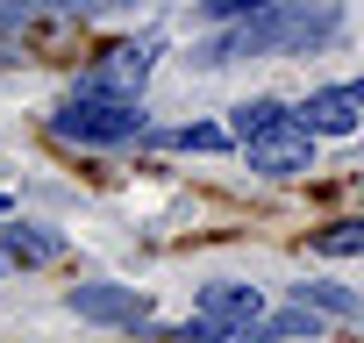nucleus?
Masks as SVG:
<instances>
[{"mask_svg": "<svg viewBox=\"0 0 364 343\" xmlns=\"http://www.w3.org/2000/svg\"><path fill=\"white\" fill-rule=\"evenodd\" d=\"M257 315H264V293H257V286H243V279H215V286H200V322H215L229 343H236Z\"/></svg>", "mask_w": 364, "mask_h": 343, "instance_id": "6", "label": "nucleus"}, {"mask_svg": "<svg viewBox=\"0 0 364 343\" xmlns=\"http://www.w3.org/2000/svg\"><path fill=\"white\" fill-rule=\"evenodd\" d=\"M0 208H8V194H0Z\"/></svg>", "mask_w": 364, "mask_h": 343, "instance_id": "13", "label": "nucleus"}, {"mask_svg": "<svg viewBox=\"0 0 364 343\" xmlns=\"http://www.w3.org/2000/svg\"><path fill=\"white\" fill-rule=\"evenodd\" d=\"M150 58H157V43H150V36H143V43H114V51H107L79 86H86V93H122V100H136V93H143V79H150Z\"/></svg>", "mask_w": 364, "mask_h": 343, "instance_id": "5", "label": "nucleus"}, {"mask_svg": "<svg viewBox=\"0 0 364 343\" xmlns=\"http://www.w3.org/2000/svg\"><path fill=\"white\" fill-rule=\"evenodd\" d=\"M193 8H200L208 22H243V15H257V8H272V0H193Z\"/></svg>", "mask_w": 364, "mask_h": 343, "instance_id": "12", "label": "nucleus"}, {"mask_svg": "<svg viewBox=\"0 0 364 343\" xmlns=\"http://www.w3.org/2000/svg\"><path fill=\"white\" fill-rule=\"evenodd\" d=\"M164 143H178V150H222V143H236V136L215 129V122H186V129H171Z\"/></svg>", "mask_w": 364, "mask_h": 343, "instance_id": "11", "label": "nucleus"}, {"mask_svg": "<svg viewBox=\"0 0 364 343\" xmlns=\"http://www.w3.org/2000/svg\"><path fill=\"white\" fill-rule=\"evenodd\" d=\"M357 115H364V79H350V86H321V93L300 100V122H307L314 136H350Z\"/></svg>", "mask_w": 364, "mask_h": 343, "instance_id": "7", "label": "nucleus"}, {"mask_svg": "<svg viewBox=\"0 0 364 343\" xmlns=\"http://www.w3.org/2000/svg\"><path fill=\"white\" fill-rule=\"evenodd\" d=\"M293 300H307V307H321V315H364V293H343V286H328V279L293 286Z\"/></svg>", "mask_w": 364, "mask_h": 343, "instance_id": "9", "label": "nucleus"}, {"mask_svg": "<svg viewBox=\"0 0 364 343\" xmlns=\"http://www.w3.org/2000/svg\"><path fill=\"white\" fill-rule=\"evenodd\" d=\"M50 129L65 136V143H129V136H143V100H122V93H72L58 115H50Z\"/></svg>", "mask_w": 364, "mask_h": 343, "instance_id": "2", "label": "nucleus"}, {"mask_svg": "<svg viewBox=\"0 0 364 343\" xmlns=\"http://www.w3.org/2000/svg\"><path fill=\"white\" fill-rule=\"evenodd\" d=\"M50 258H65V236L58 229L0 222V272H29V265H50Z\"/></svg>", "mask_w": 364, "mask_h": 343, "instance_id": "8", "label": "nucleus"}, {"mask_svg": "<svg viewBox=\"0 0 364 343\" xmlns=\"http://www.w3.org/2000/svg\"><path fill=\"white\" fill-rule=\"evenodd\" d=\"M65 307H72V315H86V322H107V329H143V322H150V300H143L136 286H107V279L72 286V293H65Z\"/></svg>", "mask_w": 364, "mask_h": 343, "instance_id": "4", "label": "nucleus"}, {"mask_svg": "<svg viewBox=\"0 0 364 343\" xmlns=\"http://www.w3.org/2000/svg\"><path fill=\"white\" fill-rule=\"evenodd\" d=\"M314 250H328V258H364V222H336V229H314Z\"/></svg>", "mask_w": 364, "mask_h": 343, "instance_id": "10", "label": "nucleus"}, {"mask_svg": "<svg viewBox=\"0 0 364 343\" xmlns=\"http://www.w3.org/2000/svg\"><path fill=\"white\" fill-rule=\"evenodd\" d=\"M336 36V8L328 0H272V8L222 22L193 58L200 65H236V58H279V51H314Z\"/></svg>", "mask_w": 364, "mask_h": 343, "instance_id": "1", "label": "nucleus"}, {"mask_svg": "<svg viewBox=\"0 0 364 343\" xmlns=\"http://www.w3.org/2000/svg\"><path fill=\"white\" fill-rule=\"evenodd\" d=\"M243 150H250V172H264V179H300V172H314V129L293 107H279L264 129H250Z\"/></svg>", "mask_w": 364, "mask_h": 343, "instance_id": "3", "label": "nucleus"}]
</instances>
